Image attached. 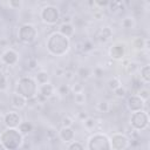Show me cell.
<instances>
[{
	"label": "cell",
	"mask_w": 150,
	"mask_h": 150,
	"mask_svg": "<svg viewBox=\"0 0 150 150\" xmlns=\"http://www.w3.org/2000/svg\"><path fill=\"white\" fill-rule=\"evenodd\" d=\"M63 75L67 76L68 80H71V79H73V73H71V71H66V70H64V74H63Z\"/></svg>",
	"instance_id": "44"
},
{
	"label": "cell",
	"mask_w": 150,
	"mask_h": 150,
	"mask_svg": "<svg viewBox=\"0 0 150 150\" xmlns=\"http://www.w3.org/2000/svg\"><path fill=\"white\" fill-rule=\"evenodd\" d=\"M97 110L100 112H108L109 111V103L107 101H101L97 103Z\"/></svg>",
	"instance_id": "33"
},
{
	"label": "cell",
	"mask_w": 150,
	"mask_h": 150,
	"mask_svg": "<svg viewBox=\"0 0 150 150\" xmlns=\"http://www.w3.org/2000/svg\"><path fill=\"white\" fill-rule=\"evenodd\" d=\"M18 130L20 131V134H21L22 136L28 135V134L33 130V124H32L30 122H27V121L21 122V123L19 124V127H18Z\"/></svg>",
	"instance_id": "21"
},
{
	"label": "cell",
	"mask_w": 150,
	"mask_h": 150,
	"mask_svg": "<svg viewBox=\"0 0 150 150\" xmlns=\"http://www.w3.org/2000/svg\"><path fill=\"white\" fill-rule=\"evenodd\" d=\"M108 7L111 13H117L121 9V7H123V2L122 1H109Z\"/></svg>",
	"instance_id": "23"
},
{
	"label": "cell",
	"mask_w": 150,
	"mask_h": 150,
	"mask_svg": "<svg viewBox=\"0 0 150 150\" xmlns=\"http://www.w3.org/2000/svg\"><path fill=\"white\" fill-rule=\"evenodd\" d=\"M77 75L81 80H87L90 76V70L87 67H80L77 70Z\"/></svg>",
	"instance_id": "27"
},
{
	"label": "cell",
	"mask_w": 150,
	"mask_h": 150,
	"mask_svg": "<svg viewBox=\"0 0 150 150\" xmlns=\"http://www.w3.org/2000/svg\"><path fill=\"white\" fill-rule=\"evenodd\" d=\"M4 112H5V110H4V108H2V105H0V116H2V115H5Z\"/></svg>",
	"instance_id": "46"
},
{
	"label": "cell",
	"mask_w": 150,
	"mask_h": 150,
	"mask_svg": "<svg viewBox=\"0 0 150 150\" xmlns=\"http://www.w3.org/2000/svg\"><path fill=\"white\" fill-rule=\"evenodd\" d=\"M120 86H122V83H121V81H120V79L118 77H112V79H110L109 81H108V88L110 89V90H115V89H117Z\"/></svg>",
	"instance_id": "26"
},
{
	"label": "cell",
	"mask_w": 150,
	"mask_h": 150,
	"mask_svg": "<svg viewBox=\"0 0 150 150\" xmlns=\"http://www.w3.org/2000/svg\"><path fill=\"white\" fill-rule=\"evenodd\" d=\"M103 74H104V71H103V68H100V67H97V68H95V69H94V76H95V77H97V79H101V77L103 76Z\"/></svg>",
	"instance_id": "39"
},
{
	"label": "cell",
	"mask_w": 150,
	"mask_h": 150,
	"mask_svg": "<svg viewBox=\"0 0 150 150\" xmlns=\"http://www.w3.org/2000/svg\"><path fill=\"white\" fill-rule=\"evenodd\" d=\"M83 124H84V128L87 129V130H93L94 128H95V125H96V120L94 118V117H87L84 121H83Z\"/></svg>",
	"instance_id": "28"
},
{
	"label": "cell",
	"mask_w": 150,
	"mask_h": 150,
	"mask_svg": "<svg viewBox=\"0 0 150 150\" xmlns=\"http://www.w3.org/2000/svg\"><path fill=\"white\" fill-rule=\"evenodd\" d=\"M7 77L4 74H0V90H5L7 88Z\"/></svg>",
	"instance_id": "36"
},
{
	"label": "cell",
	"mask_w": 150,
	"mask_h": 150,
	"mask_svg": "<svg viewBox=\"0 0 150 150\" xmlns=\"http://www.w3.org/2000/svg\"><path fill=\"white\" fill-rule=\"evenodd\" d=\"M59 33H61L63 36L66 38H71L75 33V27L71 22H62L60 26H59Z\"/></svg>",
	"instance_id": "16"
},
{
	"label": "cell",
	"mask_w": 150,
	"mask_h": 150,
	"mask_svg": "<svg viewBox=\"0 0 150 150\" xmlns=\"http://www.w3.org/2000/svg\"><path fill=\"white\" fill-rule=\"evenodd\" d=\"M0 142L4 144L6 150H18L23 142V136L18 129L6 128L0 134Z\"/></svg>",
	"instance_id": "3"
},
{
	"label": "cell",
	"mask_w": 150,
	"mask_h": 150,
	"mask_svg": "<svg viewBox=\"0 0 150 150\" xmlns=\"http://www.w3.org/2000/svg\"><path fill=\"white\" fill-rule=\"evenodd\" d=\"M38 38V29L32 23H23L18 30V39L25 45H32Z\"/></svg>",
	"instance_id": "5"
},
{
	"label": "cell",
	"mask_w": 150,
	"mask_h": 150,
	"mask_svg": "<svg viewBox=\"0 0 150 150\" xmlns=\"http://www.w3.org/2000/svg\"><path fill=\"white\" fill-rule=\"evenodd\" d=\"M130 125L136 131L145 130L149 125V115L143 109L139 111H135L130 116Z\"/></svg>",
	"instance_id": "7"
},
{
	"label": "cell",
	"mask_w": 150,
	"mask_h": 150,
	"mask_svg": "<svg viewBox=\"0 0 150 150\" xmlns=\"http://www.w3.org/2000/svg\"><path fill=\"white\" fill-rule=\"evenodd\" d=\"M21 1H14V0H11L9 2H8V6L9 7H12L13 9H18L19 7H21Z\"/></svg>",
	"instance_id": "40"
},
{
	"label": "cell",
	"mask_w": 150,
	"mask_h": 150,
	"mask_svg": "<svg viewBox=\"0 0 150 150\" xmlns=\"http://www.w3.org/2000/svg\"><path fill=\"white\" fill-rule=\"evenodd\" d=\"M70 91L75 95V94H79V93H83L84 91V86L81 83V82H76L74 83L71 87H70Z\"/></svg>",
	"instance_id": "29"
},
{
	"label": "cell",
	"mask_w": 150,
	"mask_h": 150,
	"mask_svg": "<svg viewBox=\"0 0 150 150\" xmlns=\"http://www.w3.org/2000/svg\"><path fill=\"white\" fill-rule=\"evenodd\" d=\"M109 138H110L111 150H125L130 145L129 137L122 132H115Z\"/></svg>",
	"instance_id": "8"
},
{
	"label": "cell",
	"mask_w": 150,
	"mask_h": 150,
	"mask_svg": "<svg viewBox=\"0 0 150 150\" xmlns=\"http://www.w3.org/2000/svg\"><path fill=\"white\" fill-rule=\"evenodd\" d=\"M132 47L136 50H143L145 48H149V39L143 38H135L132 40Z\"/></svg>",
	"instance_id": "18"
},
{
	"label": "cell",
	"mask_w": 150,
	"mask_h": 150,
	"mask_svg": "<svg viewBox=\"0 0 150 150\" xmlns=\"http://www.w3.org/2000/svg\"><path fill=\"white\" fill-rule=\"evenodd\" d=\"M135 19L132 18V16H125L123 20H122V22H121V25H122V27L123 28H125V29H131V28H134L135 27Z\"/></svg>",
	"instance_id": "22"
},
{
	"label": "cell",
	"mask_w": 150,
	"mask_h": 150,
	"mask_svg": "<svg viewBox=\"0 0 150 150\" xmlns=\"http://www.w3.org/2000/svg\"><path fill=\"white\" fill-rule=\"evenodd\" d=\"M57 93H59L60 95H62V96L68 95V94L70 93V87H69L68 84H66V83H62V84H60V86L57 87Z\"/></svg>",
	"instance_id": "31"
},
{
	"label": "cell",
	"mask_w": 150,
	"mask_h": 150,
	"mask_svg": "<svg viewBox=\"0 0 150 150\" xmlns=\"http://www.w3.org/2000/svg\"><path fill=\"white\" fill-rule=\"evenodd\" d=\"M114 94H115V96H117V97H123V96L125 95V88L122 87V86H120L117 89L114 90Z\"/></svg>",
	"instance_id": "37"
},
{
	"label": "cell",
	"mask_w": 150,
	"mask_h": 150,
	"mask_svg": "<svg viewBox=\"0 0 150 150\" xmlns=\"http://www.w3.org/2000/svg\"><path fill=\"white\" fill-rule=\"evenodd\" d=\"M55 74H56L57 76H62V75L64 74V69H62V68H57V69L55 70Z\"/></svg>",
	"instance_id": "43"
},
{
	"label": "cell",
	"mask_w": 150,
	"mask_h": 150,
	"mask_svg": "<svg viewBox=\"0 0 150 150\" xmlns=\"http://www.w3.org/2000/svg\"><path fill=\"white\" fill-rule=\"evenodd\" d=\"M36 66H38V61H36L35 59H33V57H32V59H29V60H28V67H29L30 69H34Z\"/></svg>",
	"instance_id": "41"
},
{
	"label": "cell",
	"mask_w": 150,
	"mask_h": 150,
	"mask_svg": "<svg viewBox=\"0 0 150 150\" xmlns=\"http://www.w3.org/2000/svg\"><path fill=\"white\" fill-rule=\"evenodd\" d=\"M56 136H59V131H56L54 128L47 129V137H48L49 139H53V138L56 137Z\"/></svg>",
	"instance_id": "38"
},
{
	"label": "cell",
	"mask_w": 150,
	"mask_h": 150,
	"mask_svg": "<svg viewBox=\"0 0 150 150\" xmlns=\"http://www.w3.org/2000/svg\"><path fill=\"white\" fill-rule=\"evenodd\" d=\"M22 122L21 120V116L18 111H8L4 115V124L6 128H9V129H18L19 124Z\"/></svg>",
	"instance_id": "9"
},
{
	"label": "cell",
	"mask_w": 150,
	"mask_h": 150,
	"mask_svg": "<svg viewBox=\"0 0 150 150\" xmlns=\"http://www.w3.org/2000/svg\"><path fill=\"white\" fill-rule=\"evenodd\" d=\"M142 83H143V82L141 81L139 76H135V75H134V77H132V87L136 89V91L142 88Z\"/></svg>",
	"instance_id": "35"
},
{
	"label": "cell",
	"mask_w": 150,
	"mask_h": 150,
	"mask_svg": "<svg viewBox=\"0 0 150 150\" xmlns=\"http://www.w3.org/2000/svg\"><path fill=\"white\" fill-rule=\"evenodd\" d=\"M54 91H55V87L48 82V83H45V84H41L39 86L38 88V95H40L41 97H43L45 100L52 97L54 95Z\"/></svg>",
	"instance_id": "13"
},
{
	"label": "cell",
	"mask_w": 150,
	"mask_h": 150,
	"mask_svg": "<svg viewBox=\"0 0 150 150\" xmlns=\"http://www.w3.org/2000/svg\"><path fill=\"white\" fill-rule=\"evenodd\" d=\"M111 36H112V30H111V28L109 26L101 27L96 33V39L100 42H107Z\"/></svg>",
	"instance_id": "15"
},
{
	"label": "cell",
	"mask_w": 150,
	"mask_h": 150,
	"mask_svg": "<svg viewBox=\"0 0 150 150\" xmlns=\"http://www.w3.org/2000/svg\"><path fill=\"white\" fill-rule=\"evenodd\" d=\"M46 47L49 54L54 56H63L70 48V40L59 32H53L47 39Z\"/></svg>",
	"instance_id": "1"
},
{
	"label": "cell",
	"mask_w": 150,
	"mask_h": 150,
	"mask_svg": "<svg viewBox=\"0 0 150 150\" xmlns=\"http://www.w3.org/2000/svg\"><path fill=\"white\" fill-rule=\"evenodd\" d=\"M109 56L116 61L123 60L125 56V45L121 43V42L114 43L109 49Z\"/></svg>",
	"instance_id": "11"
},
{
	"label": "cell",
	"mask_w": 150,
	"mask_h": 150,
	"mask_svg": "<svg viewBox=\"0 0 150 150\" xmlns=\"http://www.w3.org/2000/svg\"><path fill=\"white\" fill-rule=\"evenodd\" d=\"M139 79L143 83L148 84L150 82V66L149 64H145L139 70Z\"/></svg>",
	"instance_id": "20"
},
{
	"label": "cell",
	"mask_w": 150,
	"mask_h": 150,
	"mask_svg": "<svg viewBox=\"0 0 150 150\" xmlns=\"http://www.w3.org/2000/svg\"><path fill=\"white\" fill-rule=\"evenodd\" d=\"M1 61H2L6 66H14V64H16L18 61H19V54H18L14 49L8 48V49H6V50L2 53V55H1Z\"/></svg>",
	"instance_id": "12"
},
{
	"label": "cell",
	"mask_w": 150,
	"mask_h": 150,
	"mask_svg": "<svg viewBox=\"0 0 150 150\" xmlns=\"http://www.w3.org/2000/svg\"><path fill=\"white\" fill-rule=\"evenodd\" d=\"M67 150H84V146L81 142H77V141H73L69 143Z\"/></svg>",
	"instance_id": "30"
},
{
	"label": "cell",
	"mask_w": 150,
	"mask_h": 150,
	"mask_svg": "<svg viewBox=\"0 0 150 150\" xmlns=\"http://www.w3.org/2000/svg\"><path fill=\"white\" fill-rule=\"evenodd\" d=\"M39 84L36 83L35 79L32 76H22L18 80L16 83V94L21 95L26 100L33 98L38 95Z\"/></svg>",
	"instance_id": "2"
},
{
	"label": "cell",
	"mask_w": 150,
	"mask_h": 150,
	"mask_svg": "<svg viewBox=\"0 0 150 150\" xmlns=\"http://www.w3.org/2000/svg\"><path fill=\"white\" fill-rule=\"evenodd\" d=\"M73 124H74V121H73L71 117L64 116L62 118V127H64V128H73Z\"/></svg>",
	"instance_id": "34"
},
{
	"label": "cell",
	"mask_w": 150,
	"mask_h": 150,
	"mask_svg": "<svg viewBox=\"0 0 150 150\" xmlns=\"http://www.w3.org/2000/svg\"><path fill=\"white\" fill-rule=\"evenodd\" d=\"M40 18L47 25H56L61 19V14H60V11L57 7L52 6V5H47V6L41 8Z\"/></svg>",
	"instance_id": "6"
},
{
	"label": "cell",
	"mask_w": 150,
	"mask_h": 150,
	"mask_svg": "<svg viewBox=\"0 0 150 150\" xmlns=\"http://www.w3.org/2000/svg\"><path fill=\"white\" fill-rule=\"evenodd\" d=\"M144 104H145V102L136 94H132V95L128 96V98H127V107L131 112L143 110Z\"/></svg>",
	"instance_id": "10"
},
{
	"label": "cell",
	"mask_w": 150,
	"mask_h": 150,
	"mask_svg": "<svg viewBox=\"0 0 150 150\" xmlns=\"http://www.w3.org/2000/svg\"><path fill=\"white\" fill-rule=\"evenodd\" d=\"M74 102H75L76 104H79V105L86 104V102H87V96H86L84 91H83V93L75 94V95H74Z\"/></svg>",
	"instance_id": "25"
},
{
	"label": "cell",
	"mask_w": 150,
	"mask_h": 150,
	"mask_svg": "<svg viewBox=\"0 0 150 150\" xmlns=\"http://www.w3.org/2000/svg\"><path fill=\"white\" fill-rule=\"evenodd\" d=\"M149 94H150V91H149V89L148 88H144V87H142L139 90H137V94L136 95H138L144 102L149 98Z\"/></svg>",
	"instance_id": "32"
},
{
	"label": "cell",
	"mask_w": 150,
	"mask_h": 150,
	"mask_svg": "<svg viewBox=\"0 0 150 150\" xmlns=\"http://www.w3.org/2000/svg\"><path fill=\"white\" fill-rule=\"evenodd\" d=\"M11 103L14 108L16 109H23L26 105H27V100L25 97H22L21 95L19 94H13L12 97H11Z\"/></svg>",
	"instance_id": "17"
},
{
	"label": "cell",
	"mask_w": 150,
	"mask_h": 150,
	"mask_svg": "<svg viewBox=\"0 0 150 150\" xmlns=\"http://www.w3.org/2000/svg\"><path fill=\"white\" fill-rule=\"evenodd\" d=\"M79 117H80L82 121H84V120L88 117V115H87L86 112H80V114H79Z\"/></svg>",
	"instance_id": "45"
},
{
	"label": "cell",
	"mask_w": 150,
	"mask_h": 150,
	"mask_svg": "<svg viewBox=\"0 0 150 150\" xmlns=\"http://www.w3.org/2000/svg\"><path fill=\"white\" fill-rule=\"evenodd\" d=\"M94 4H95L96 6H98V7H107V6L109 5V1H107V0H104V1H100V0H96Z\"/></svg>",
	"instance_id": "42"
},
{
	"label": "cell",
	"mask_w": 150,
	"mask_h": 150,
	"mask_svg": "<svg viewBox=\"0 0 150 150\" xmlns=\"http://www.w3.org/2000/svg\"><path fill=\"white\" fill-rule=\"evenodd\" d=\"M0 150H6V148L4 146V144H2L1 142H0Z\"/></svg>",
	"instance_id": "47"
},
{
	"label": "cell",
	"mask_w": 150,
	"mask_h": 150,
	"mask_svg": "<svg viewBox=\"0 0 150 150\" xmlns=\"http://www.w3.org/2000/svg\"><path fill=\"white\" fill-rule=\"evenodd\" d=\"M87 148L88 150H111L110 138L104 134L96 132L89 137Z\"/></svg>",
	"instance_id": "4"
},
{
	"label": "cell",
	"mask_w": 150,
	"mask_h": 150,
	"mask_svg": "<svg viewBox=\"0 0 150 150\" xmlns=\"http://www.w3.org/2000/svg\"><path fill=\"white\" fill-rule=\"evenodd\" d=\"M59 137H60V139L62 142L70 143L75 138V131H74L73 128H64V127H62L59 130Z\"/></svg>",
	"instance_id": "14"
},
{
	"label": "cell",
	"mask_w": 150,
	"mask_h": 150,
	"mask_svg": "<svg viewBox=\"0 0 150 150\" xmlns=\"http://www.w3.org/2000/svg\"><path fill=\"white\" fill-rule=\"evenodd\" d=\"M35 81L39 86L41 84H45V83H48L49 82V74L47 70H39L36 74H35Z\"/></svg>",
	"instance_id": "19"
},
{
	"label": "cell",
	"mask_w": 150,
	"mask_h": 150,
	"mask_svg": "<svg viewBox=\"0 0 150 150\" xmlns=\"http://www.w3.org/2000/svg\"><path fill=\"white\" fill-rule=\"evenodd\" d=\"M124 68H125V71L129 75H135L136 70L138 69V64L136 62H127V64L124 66Z\"/></svg>",
	"instance_id": "24"
}]
</instances>
